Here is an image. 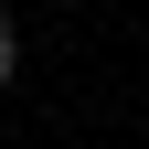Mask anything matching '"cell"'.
Masks as SVG:
<instances>
[{"instance_id":"1","label":"cell","mask_w":149,"mask_h":149,"mask_svg":"<svg viewBox=\"0 0 149 149\" xmlns=\"http://www.w3.org/2000/svg\"><path fill=\"white\" fill-rule=\"evenodd\" d=\"M11 74H22V22L0 11V85H11Z\"/></svg>"}]
</instances>
